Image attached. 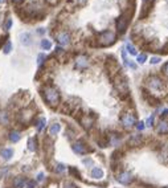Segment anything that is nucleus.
Returning a JSON list of instances; mask_svg holds the SVG:
<instances>
[{"mask_svg":"<svg viewBox=\"0 0 168 188\" xmlns=\"http://www.w3.org/2000/svg\"><path fill=\"white\" fill-rule=\"evenodd\" d=\"M41 94H43V98L49 106L56 107L60 103V93L56 87L53 86H45L41 90Z\"/></svg>","mask_w":168,"mask_h":188,"instance_id":"obj_1","label":"nucleus"},{"mask_svg":"<svg viewBox=\"0 0 168 188\" xmlns=\"http://www.w3.org/2000/svg\"><path fill=\"white\" fill-rule=\"evenodd\" d=\"M115 43V33L113 31H103L98 36V44L101 46H108Z\"/></svg>","mask_w":168,"mask_h":188,"instance_id":"obj_2","label":"nucleus"},{"mask_svg":"<svg viewBox=\"0 0 168 188\" xmlns=\"http://www.w3.org/2000/svg\"><path fill=\"white\" fill-rule=\"evenodd\" d=\"M128 19H130V16H128L127 13H123L122 16H119V17L117 19V23H115V25H117L118 32H119L120 35H122V33H125L126 29H127Z\"/></svg>","mask_w":168,"mask_h":188,"instance_id":"obj_3","label":"nucleus"},{"mask_svg":"<svg viewBox=\"0 0 168 188\" xmlns=\"http://www.w3.org/2000/svg\"><path fill=\"white\" fill-rule=\"evenodd\" d=\"M120 122H122V124L125 126V127H132V126L136 123V119H135L134 114L126 113V114H123V115H122Z\"/></svg>","mask_w":168,"mask_h":188,"instance_id":"obj_4","label":"nucleus"},{"mask_svg":"<svg viewBox=\"0 0 168 188\" xmlns=\"http://www.w3.org/2000/svg\"><path fill=\"white\" fill-rule=\"evenodd\" d=\"M147 85L150 86V89L152 90H159L163 86V81L156 75H151V77L147 80Z\"/></svg>","mask_w":168,"mask_h":188,"instance_id":"obj_5","label":"nucleus"},{"mask_svg":"<svg viewBox=\"0 0 168 188\" xmlns=\"http://www.w3.org/2000/svg\"><path fill=\"white\" fill-rule=\"evenodd\" d=\"M132 179H134L132 175L130 174V172H127V171H123V172H120V174L117 175V180L123 185L130 184V183L132 182Z\"/></svg>","mask_w":168,"mask_h":188,"instance_id":"obj_6","label":"nucleus"},{"mask_svg":"<svg viewBox=\"0 0 168 188\" xmlns=\"http://www.w3.org/2000/svg\"><path fill=\"white\" fill-rule=\"evenodd\" d=\"M32 118H33V111H32L31 109H23V110L20 111V114H19V119H20V122H23V123L31 122Z\"/></svg>","mask_w":168,"mask_h":188,"instance_id":"obj_7","label":"nucleus"},{"mask_svg":"<svg viewBox=\"0 0 168 188\" xmlns=\"http://www.w3.org/2000/svg\"><path fill=\"white\" fill-rule=\"evenodd\" d=\"M71 148H73L74 152H76V154H80V155H82V154L88 152V148H86L85 143H83L82 140H78V142H76L73 146H71Z\"/></svg>","mask_w":168,"mask_h":188,"instance_id":"obj_8","label":"nucleus"},{"mask_svg":"<svg viewBox=\"0 0 168 188\" xmlns=\"http://www.w3.org/2000/svg\"><path fill=\"white\" fill-rule=\"evenodd\" d=\"M76 66L78 68V69H86V68L89 66V60L86 56H78L77 58H76Z\"/></svg>","mask_w":168,"mask_h":188,"instance_id":"obj_9","label":"nucleus"},{"mask_svg":"<svg viewBox=\"0 0 168 188\" xmlns=\"http://www.w3.org/2000/svg\"><path fill=\"white\" fill-rule=\"evenodd\" d=\"M57 41L60 45H68L70 43V35L68 32H61L57 35Z\"/></svg>","mask_w":168,"mask_h":188,"instance_id":"obj_10","label":"nucleus"},{"mask_svg":"<svg viewBox=\"0 0 168 188\" xmlns=\"http://www.w3.org/2000/svg\"><path fill=\"white\" fill-rule=\"evenodd\" d=\"M93 123H94V119H93V117L90 115H83L82 118H81V124H82L85 129H91V126H93Z\"/></svg>","mask_w":168,"mask_h":188,"instance_id":"obj_11","label":"nucleus"},{"mask_svg":"<svg viewBox=\"0 0 168 188\" xmlns=\"http://www.w3.org/2000/svg\"><path fill=\"white\" fill-rule=\"evenodd\" d=\"M0 156L3 158V159H6V160H8V159H11L12 156H13V148H11V147H7V148H3L1 150V152H0Z\"/></svg>","mask_w":168,"mask_h":188,"instance_id":"obj_12","label":"nucleus"},{"mask_svg":"<svg viewBox=\"0 0 168 188\" xmlns=\"http://www.w3.org/2000/svg\"><path fill=\"white\" fill-rule=\"evenodd\" d=\"M20 40H21V44H23V45L28 46V45H31V44H32V36L29 35L28 32L21 33V35H20Z\"/></svg>","mask_w":168,"mask_h":188,"instance_id":"obj_13","label":"nucleus"},{"mask_svg":"<svg viewBox=\"0 0 168 188\" xmlns=\"http://www.w3.org/2000/svg\"><path fill=\"white\" fill-rule=\"evenodd\" d=\"M156 131L159 134H167L168 133V123L165 121H160L159 124H158Z\"/></svg>","mask_w":168,"mask_h":188,"instance_id":"obj_14","label":"nucleus"},{"mask_svg":"<svg viewBox=\"0 0 168 188\" xmlns=\"http://www.w3.org/2000/svg\"><path fill=\"white\" fill-rule=\"evenodd\" d=\"M91 178L94 179H102L103 178V170L99 167H94L91 170Z\"/></svg>","mask_w":168,"mask_h":188,"instance_id":"obj_15","label":"nucleus"},{"mask_svg":"<svg viewBox=\"0 0 168 188\" xmlns=\"http://www.w3.org/2000/svg\"><path fill=\"white\" fill-rule=\"evenodd\" d=\"M25 185V179L21 176H16L13 179V188H23Z\"/></svg>","mask_w":168,"mask_h":188,"instance_id":"obj_16","label":"nucleus"},{"mask_svg":"<svg viewBox=\"0 0 168 188\" xmlns=\"http://www.w3.org/2000/svg\"><path fill=\"white\" fill-rule=\"evenodd\" d=\"M8 139L12 143L19 142V140H20V133H19V131H11V133L8 134Z\"/></svg>","mask_w":168,"mask_h":188,"instance_id":"obj_17","label":"nucleus"},{"mask_svg":"<svg viewBox=\"0 0 168 188\" xmlns=\"http://www.w3.org/2000/svg\"><path fill=\"white\" fill-rule=\"evenodd\" d=\"M61 130V124L60 123H53L49 127V135H56V134H58Z\"/></svg>","mask_w":168,"mask_h":188,"instance_id":"obj_18","label":"nucleus"},{"mask_svg":"<svg viewBox=\"0 0 168 188\" xmlns=\"http://www.w3.org/2000/svg\"><path fill=\"white\" fill-rule=\"evenodd\" d=\"M45 123H46V119L45 118H40L38 121H37V124H36V127H37V131H43V129L45 127Z\"/></svg>","mask_w":168,"mask_h":188,"instance_id":"obj_19","label":"nucleus"},{"mask_svg":"<svg viewBox=\"0 0 168 188\" xmlns=\"http://www.w3.org/2000/svg\"><path fill=\"white\" fill-rule=\"evenodd\" d=\"M41 48L45 50H49L52 48V43L50 40H46V38H44V40H41Z\"/></svg>","mask_w":168,"mask_h":188,"instance_id":"obj_20","label":"nucleus"},{"mask_svg":"<svg viewBox=\"0 0 168 188\" xmlns=\"http://www.w3.org/2000/svg\"><path fill=\"white\" fill-rule=\"evenodd\" d=\"M28 150L29 151H36V139L29 138L28 140Z\"/></svg>","mask_w":168,"mask_h":188,"instance_id":"obj_21","label":"nucleus"},{"mask_svg":"<svg viewBox=\"0 0 168 188\" xmlns=\"http://www.w3.org/2000/svg\"><path fill=\"white\" fill-rule=\"evenodd\" d=\"M126 49H127V52L130 53V55H136V49H135V46L132 45V44H130V43H127L126 44Z\"/></svg>","mask_w":168,"mask_h":188,"instance_id":"obj_22","label":"nucleus"},{"mask_svg":"<svg viewBox=\"0 0 168 188\" xmlns=\"http://www.w3.org/2000/svg\"><path fill=\"white\" fill-rule=\"evenodd\" d=\"M139 142H140V136H132L128 143H130L131 146H138L139 145Z\"/></svg>","mask_w":168,"mask_h":188,"instance_id":"obj_23","label":"nucleus"},{"mask_svg":"<svg viewBox=\"0 0 168 188\" xmlns=\"http://www.w3.org/2000/svg\"><path fill=\"white\" fill-rule=\"evenodd\" d=\"M136 60H138V64H143V62H146V60H147V55H146V53L138 55Z\"/></svg>","mask_w":168,"mask_h":188,"instance_id":"obj_24","label":"nucleus"},{"mask_svg":"<svg viewBox=\"0 0 168 188\" xmlns=\"http://www.w3.org/2000/svg\"><path fill=\"white\" fill-rule=\"evenodd\" d=\"M66 170L65 164H61V163H58L57 166H56V172H58V174H61V172H64V171Z\"/></svg>","mask_w":168,"mask_h":188,"instance_id":"obj_25","label":"nucleus"},{"mask_svg":"<svg viewBox=\"0 0 168 188\" xmlns=\"http://www.w3.org/2000/svg\"><path fill=\"white\" fill-rule=\"evenodd\" d=\"M11 49H12V44L8 41V43H6V45H4V53H9Z\"/></svg>","mask_w":168,"mask_h":188,"instance_id":"obj_26","label":"nucleus"},{"mask_svg":"<svg viewBox=\"0 0 168 188\" xmlns=\"http://www.w3.org/2000/svg\"><path fill=\"white\" fill-rule=\"evenodd\" d=\"M154 121H155V115L152 114V115L147 119V126H150V127H151V126H154Z\"/></svg>","mask_w":168,"mask_h":188,"instance_id":"obj_27","label":"nucleus"},{"mask_svg":"<svg viewBox=\"0 0 168 188\" xmlns=\"http://www.w3.org/2000/svg\"><path fill=\"white\" fill-rule=\"evenodd\" d=\"M160 61H162L160 57H151V61H150V62H151L152 65H156V64H159Z\"/></svg>","mask_w":168,"mask_h":188,"instance_id":"obj_28","label":"nucleus"},{"mask_svg":"<svg viewBox=\"0 0 168 188\" xmlns=\"http://www.w3.org/2000/svg\"><path fill=\"white\" fill-rule=\"evenodd\" d=\"M11 25H12V19H7L6 20V24H4V29H9L11 28Z\"/></svg>","mask_w":168,"mask_h":188,"instance_id":"obj_29","label":"nucleus"},{"mask_svg":"<svg viewBox=\"0 0 168 188\" xmlns=\"http://www.w3.org/2000/svg\"><path fill=\"white\" fill-rule=\"evenodd\" d=\"M37 62H38V65H43L44 64V60H45V55H38V58H37Z\"/></svg>","mask_w":168,"mask_h":188,"instance_id":"obj_30","label":"nucleus"},{"mask_svg":"<svg viewBox=\"0 0 168 188\" xmlns=\"http://www.w3.org/2000/svg\"><path fill=\"white\" fill-rule=\"evenodd\" d=\"M27 187H28V188H36V182H33V180H29V182L27 183Z\"/></svg>","mask_w":168,"mask_h":188,"instance_id":"obj_31","label":"nucleus"},{"mask_svg":"<svg viewBox=\"0 0 168 188\" xmlns=\"http://www.w3.org/2000/svg\"><path fill=\"white\" fill-rule=\"evenodd\" d=\"M136 129H138L139 131L144 130V122H139V123H136Z\"/></svg>","mask_w":168,"mask_h":188,"instance_id":"obj_32","label":"nucleus"},{"mask_svg":"<svg viewBox=\"0 0 168 188\" xmlns=\"http://www.w3.org/2000/svg\"><path fill=\"white\" fill-rule=\"evenodd\" d=\"M8 171H9V170H8L7 167H6V168H3V170H0V179H1V178H3L4 175H6L7 172H8Z\"/></svg>","mask_w":168,"mask_h":188,"instance_id":"obj_33","label":"nucleus"},{"mask_svg":"<svg viewBox=\"0 0 168 188\" xmlns=\"http://www.w3.org/2000/svg\"><path fill=\"white\" fill-rule=\"evenodd\" d=\"M43 180H44V174L40 172V174L37 175V182H43Z\"/></svg>","mask_w":168,"mask_h":188,"instance_id":"obj_34","label":"nucleus"},{"mask_svg":"<svg viewBox=\"0 0 168 188\" xmlns=\"http://www.w3.org/2000/svg\"><path fill=\"white\" fill-rule=\"evenodd\" d=\"M163 72H164V73H165V74H167V75H168V62H167V64H165V65H164V66H163Z\"/></svg>","mask_w":168,"mask_h":188,"instance_id":"obj_35","label":"nucleus"},{"mask_svg":"<svg viewBox=\"0 0 168 188\" xmlns=\"http://www.w3.org/2000/svg\"><path fill=\"white\" fill-rule=\"evenodd\" d=\"M162 115H168V109H165V110H163Z\"/></svg>","mask_w":168,"mask_h":188,"instance_id":"obj_36","label":"nucleus"},{"mask_svg":"<svg viewBox=\"0 0 168 188\" xmlns=\"http://www.w3.org/2000/svg\"><path fill=\"white\" fill-rule=\"evenodd\" d=\"M37 32L40 33V35H43V33L45 32V31H44V28H40V29H38V31H37Z\"/></svg>","mask_w":168,"mask_h":188,"instance_id":"obj_37","label":"nucleus"},{"mask_svg":"<svg viewBox=\"0 0 168 188\" xmlns=\"http://www.w3.org/2000/svg\"><path fill=\"white\" fill-rule=\"evenodd\" d=\"M12 1H13V3H21L23 0H12Z\"/></svg>","mask_w":168,"mask_h":188,"instance_id":"obj_38","label":"nucleus"},{"mask_svg":"<svg viewBox=\"0 0 168 188\" xmlns=\"http://www.w3.org/2000/svg\"><path fill=\"white\" fill-rule=\"evenodd\" d=\"M3 1H4V0H0V4H1V3H3Z\"/></svg>","mask_w":168,"mask_h":188,"instance_id":"obj_39","label":"nucleus"},{"mask_svg":"<svg viewBox=\"0 0 168 188\" xmlns=\"http://www.w3.org/2000/svg\"><path fill=\"white\" fill-rule=\"evenodd\" d=\"M150 1H152V0H150Z\"/></svg>","mask_w":168,"mask_h":188,"instance_id":"obj_40","label":"nucleus"},{"mask_svg":"<svg viewBox=\"0 0 168 188\" xmlns=\"http://www.w3.org/2000/svg\"><path fill=\"white\" fill-rule=\"evenodd\" d=\"M0 43H1V40H0Z\"/></svg>","mask_w":168,"mask_h":188,"instance_id":"obj_41","label":"nucleus"}]
</instances>
